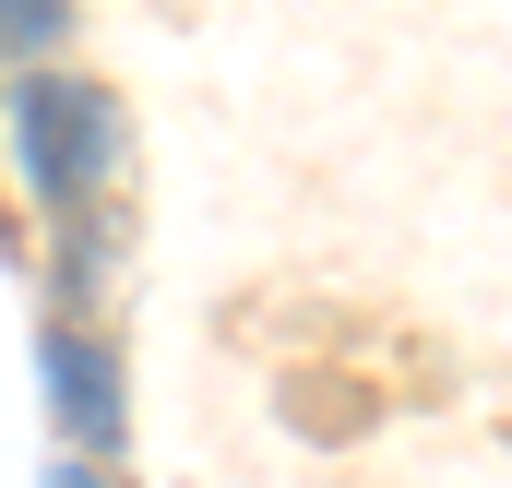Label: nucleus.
Returning a JSON list of instances; mask_svg holds the SVG:
<instances>
[{"label": "nucleus", "instance_id": "1", "mask_svg": "<svg viewBox=\"0 0 512 488\" xmlns=\"http://www.w3.org/2000/svg\"><path fill=\"white\" fill-rule=\"evenodd\" d=\"M12 155H24V179H36L60 215H84L96 179H108V155H120V108H108L96 84H24V108H12Z\"/></svg>", "mask_w": 512, "mask_h": 488}, {"label": "nucleus", "instance_id": "2", "mask_svg": "<svg viewBox=\"0 0 512 488\" xmlns=\"http://www.w3.org/2000/svg\"><path fill=\"white\" fill-rule=\"evenodd\" d=\"M48 381H60L72 441H120V358L96 334H48Z\"/></svg>", "mask_w": 512, "mask_h": 488}, {"label": "nucleus", "instance_id": "3", "mask_svg": "<svg viewBox=\"0 0 512 488\" xmlns=\"http://www.w3.org/2000/svg\"><path fill=\"white\" fill-rule=\"evenodd\" d=\"M48 488H108V477H96V465H60V477H48Z\"/></svg>", "mask_w": 512, "mask_h": 488}]
</instances>
